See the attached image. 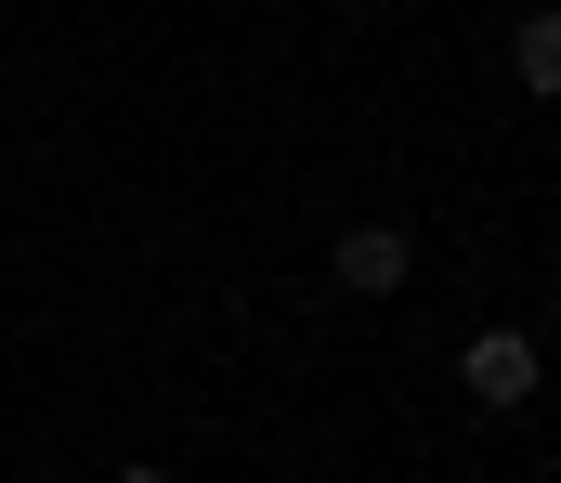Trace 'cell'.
I'll list each match as a JSON object with an SVG mask.
<instances>
[{
    "label": "cell",
    "instance_id": "obj_3",
    "mask_svg": "<svg viewBox=\"0 0 561 483\" xmlns=\"http://www.w3.org/2000/svg\"><path fill=\"white\" fill-rule=\"evenodd\" d=\"M510 66H523V92H561V26H549V13H523V39H510Z\"/></svg>",
    "mask_w": 561,
    "mask_h": 483
},
{
    "label": "cell",
    "instance_id": "obj_4",
    "mask_svg": "<svg viewBox=\"0 0 561 483\" xmlns=\"http://www.w3.org/2000/svg\"><path fill=\"white\" fill-rule=\"evenodd\" d=\"M118 483H170V471H157V458H131V471H118Z\"/></svg>",
    "mask_w": 561,
    "mask_h": 483
},
{
    "label": "cell",
    "instance_id": "obj_1",
    "mask_svg": "<svg viewBox=\"0 0 561 483\" xmlns=\"http://www.w3.org/2000/svg\"><path fill=\"white\" fill-rule=\"evenodd\" d=\"M457 379H470V405H536V326H470Z\"/></svg>",
    "mask_w": 561,
    "mask_h": 483
},
{
    "label": "cell",
    "instance_id": "obj_2",
    "mask_svg": "<svg viewBox=\"0 0 561 483\" xmlns=\"http://www.w3.org/2000/svg\"><path fill=\"white\" fill-rule=\"evenodd\" d=\"M405 275H419V235H405V222H353V235H340V288H353V301H392Z\"/></svg>",
    "mask_w": 561,
    "mask_h": 483
}]
</instances>
